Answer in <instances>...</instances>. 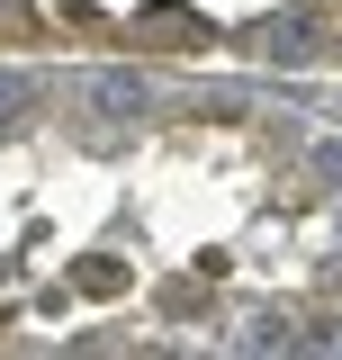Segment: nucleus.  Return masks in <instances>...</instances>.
Listing matches in <instances>:
<instances>
[{
	"instance_id": "1",
	"label": "nucleus",
	"mask_w": 342,
	"mask_h": 360,
	"mask_svg": "<svg viewBox=\"0 0 342 360\" xmlns=\"http://www.w3.org/2000/svg\"><path fill=\"white\" fill-rule=\"evenodd\" d=\"M208 37L216 27L189 9V0H144V9L127 18V45H144V54H198Z\"/></svg>"
},
{
	"instance_id": "2",
	"label": "nucleus",
	"mask_w": 342,
	"mask_h": 360,
	"mask_svg": "<svg viewBox=\"0 0 342 360\" xmlns=\"http://www.w3.org/2000/svg\"><path fill=\"white\" fill-rule=\"evenodd\" d=\"M324 54H334V37H324L315 9H289V18L261 27V63H324Z\"/></svg>"
},
{
	"instance_id": "3",
	"label": "nucleus",
	"mask_w": 342,
	"mask_h": 360,
	"mask_svg": "<svg viewBox=\"0 0 342 360\" xmlns=\"http://www.w3.org/2000/svg\"><path fill=\"white\" fill-rule=\"evenodd\" d=\"M82 288L90 297H118V288H127V262H82Z\"/></svg>"
},
{
	"instance_id": "4",
	"label": "nucleus",
	"mask_w": 342,
	"mask_h": 360,
	"mask_svg": "<svg viewBox=\"0 0 342 360\" xmlns=\"http://www.w3.org/2000/svg\"><path fill=\"white\" fill-rule=\"evenodd\" d=\"M0 37H37V9L27 0H0Z\"/></svg>"
},
{
	"instance_id": "5",
	"label": "nucleus",
	"mask_w": 342,
	"mask_h": 360,
	"mask_svg": "<svg viewBox=\"0 0 342 360\" xmlns=\"http://www.w3.org/2000/svg\"><path fill=\"white\" fill-rule=\"evenodd\" d=\"M27 99H37V82H0V117H18Z\"/></svg>"
}]
</instances>
